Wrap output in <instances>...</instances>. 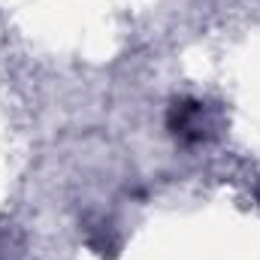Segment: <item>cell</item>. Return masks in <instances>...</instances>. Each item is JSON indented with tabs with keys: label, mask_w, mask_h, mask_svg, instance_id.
Returning a JSON list of instances; mask_svg holds the SVG:
<instances>
[{
	"label": "cell",
	"mask_w": 260,
	"mask_h": 260,
	"mask_svg": "<svg viewBox=\"0 0 260 260\" xmlns=\"http://www.w3.org/2000/svg\"><path fill=\"white\" fill-rule=\"evenodd\" d=\"M167 127L182 142H200L212 133L209 124V109L200 100H176L167 115Z\"/></svg>",
	"instance_id": "6da1fadb"
}]
</instances>
